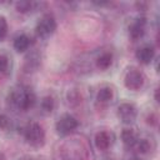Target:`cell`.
Here are the masks:
<instances>
[{
  "mask_svg": "<svg viewBox=\"0 0 160 160\" xmlns=\"http://www.w3.org/2000/svg\"><path fill=\"white\" fill-rule=\"evenodd\" d=\"M8 100L11 104V106L15 108L16 110L28 111L31 108H34V105L36 104V95L30 88L19 86L9 92Z\"/></svg>",
  "mask_w": 160,
  "mask_h": 160,
  "instance_id": "2",
  "label": "cell"
},
{
  "mask_svg": "<svg viewBox=\"0 0 160 160\" xmlns=\"http://www.w3.org/2000/svg\"><path fill=\"white\" fill-rule=\"evenodd\" d=\"M31 38L28 35V34H19L14 38V41H12V46L14 49L18 51V52H25L26 50L30 49L31 46Z\"/></svg>",
  "mask_w": 160,
  "mask_h": 160,
  "instance_id": "14",
  "label": "cell"
},
{
  "mask_svg": "<svg viewBox=\"0 0 160 160\" xmlns=\"http://www.w3.org/2000/svg\"><path fill=\"white\" fill-rule=\"evenodd\" d=\"M0 160H5V156H4V154L0 151Z\"/></svg>",
  "mask_w": 160,
  "mask_h": 160,
  "instance_id": "24",
  "label": "cell"
},
{
  "mask_svg": "<svg viewBox=\"0 0 160 160\" xmlns=\"http://www.w3.org/2000/svg\"><path fill=\"white\" fill-rule=\"evenodd\" d=\"M114 61V54L110 50L102 51L98 58H96V66L100 70H106L112 65Z\"/></svg>",
  "mask_w": 160,
  "mask_h": 160,
  "instance_id": "15",
  "label": "cell"
},
{
  "mask_svg": "<svg viewBox=\"0 0 160 160\" xmlns=\"http://www.w3.org/2000/svg\"><path fill=\"white\" fill-rule=\"evenodd\" d=\"M116 115L122 124L131 125L138 118V108L132 102H121L116 109Z\"/></svg>",
  "mask_w": 160,
  "mask_h": 160,
  "instance_id": "7",
  "label": "cell"
},
{
  "mask_svg": "<svg viewBox=\"0 0 160 160\" xmlns=\"http://www.w3.org/2000/svg\"><path fill=\"white\" fill-rule=\"evenodd\" d=\"M146 25H148V20L145 16L140 15L136 16L135 19H132V21L129 25V36L131 40L136 41L139 39H141L146 31Z\"/></svg>",
  "mask_w": 160,
  "mask_h": 160,
  "instance_id": "9",
  "label": "cell"
},
{
  "mask_svg": "<svg viewBox=\"0 0 160 160\" xmlns=\"http://www.w3.org/2000/svg\"><path fill=\"white\" fill-rule=\"evenodd\" d=\"M40 109L44 114H51L55 109V100L51 95H46L40 100Z\"/></svg>",
  "mask_w": 160,
  "mask_h": 160,
  "instance_id": "17",
  "label": "cell"
},
{
  "mask_svg": "<svg viewBox=\"0 0 160 160\" xmlns=\"http://www.w3.org/2000/svg\"><path fill=\"white\" fill-rule=\"evenodd\" d=\"M155 141L152 138H139V140L136 141L134 149L136 151V154L139 156H145V155H149L151 154L154 150H155Z\"/></svg>",
  "mask_w": 160,
  "mask_h": 160,
  "instance_id": "11",
  "label": "cell"
},
{
  "mask_svg": "<svg viewBox=\"0 0 160 160\" xmlns=\"http://www.w3.org/2000/svg\"><path fill=\"white\" fill-rule=\"evenodd\" d=\"M155 101L159 102V89H155Z\"/></svg>",
  "mask_w": 160,
  "mask_h": 160,
  "instance_id": "22",
  "label": "cell"
},
{
  "mask_svg": "<svg viewBox=\"0 0 160 160\" xmlns=\"http://www.w3.org/2000/svg\"><path fill=\"white\" fill-rule=\"evenodd\" d=\"M58 28L56 19L54 18L52 14H44L39 18V20L35 24V34L38 38L41 39H48L50 38Z\"/></svg>",
  "mask_w": 160,
  "mask_h": 160,
  "instance_id": "4",
  "label": "cell"
},
{
  "mask_svg": "<svg viewBox=\"0 0 160 160\" xmlns=\"http://www.w3.org/2000/svg\"><path fill=\"white\" fill-rule=\"evenodd\" d=\"M11 56L6 51H0V75H8L11 71Z\"/></svg>",
  "mask_w": 160,
  "mask_h": 160,
  "instance_id": "16",
  "label": "cell"
},
{
  "mask_svg": "<svg viewBox=\"0 0 160 160\" xmlns=\"http://www.w3.org/2000/svg\"><path fill=\"white\" fill-rule=\"evenodd\" d=\"M18 160H35V159H32V158H30V156H22V158L18 159Z\"/></svg>",
  "mask_w": 160,
  "mask_h": 160,
  "instance_id": "23",
  "label": "cell"
},
{
  "mask_svg": "<svg viewBox=\"0 0 160 160\" xmlns=\"http://www.w3.org/2000/svg\"><path fill=\"white\" fill-rule=\"evenodd\" d=\"M105 160H116V159H112V158H108V159H105Z\"/></svg>",
  "mask_w": 160,
  "mask_h": 160,
  "instance_id": "25",
  "label": "cell"
},
{
  "mask_svg": "<svg viewBox=\"0 0 160 160\" xmlns=\"http://www.w3.org/2000/svg\"><path fill=\"white\" fill-rule=\"evenodd\" d=\"M116 140L114 131L111 130H99L94 136V145L99 151L109 150Z\"/></svg>",
  "mask_w": 160,
  "mask_h": 160,
  "instance_id": "8",
  "label": "cell"
},
{
  "mask_svg": "<svg viewBox=\"0 0 160 160\" xmlns=\"http://www.w3.org/2000/svg\"><path fill=\"white\" fill-rule=\"evenodd\" d=\"M8 30H9V25L6 21V18L0 15V41L5 39V36L8 35Z\"/></svg>",
  "mask_w": 160,
  "mask_h": 160,
  "instance_id": "20",
  "label": "cell"
},
{
  "mask_svg": "<svg viewBox=\"0 0 160 160\" xmlns=\"http://www.w3.org/2000/svg\"><path fill=\"white\" fill-rule=\"evenodd\" d=\"M115 99V89L111 85L101 86L96 92V102L100 105H109Z\"/></svg>",
  "mask_w": 160,
  "mask_h": 160,
  "instance_id": "12",
  "label": "cell"
},
{
  "mask_svg": "<svg viewBox=\"0 0 160 160\" xmlns=\"http://www.w3.org/2000/svg\"><path fill=\"white\" fill-rule=\"evenodd\" d=\"M146 122L148 124H150V125H156L158 124V118H156V115L155 114H149L148 116H146Z\"/></svg>",
  "mask_w": 160,
  "mask_h": 160,
  "instance_id": "21",
  "label": "cell"
},
{
  "mask_svg": "<svg viewBox=\"0 0 160 160\" xmlns=\"http://www.w3.org/2000/svg\"><path fill=\"white\" fill-rule=\"evenodd\" d=\"M22 136L28 145L32 148H41L45 144V130L38 121H30L22 128Z\"/></svg>",
  "mask_w": 160,
  "mask_h": 160,
  "instance_id": "3",
  "label": "cell"
},
{
  "mask_svg": "<svg viewBox=\"0 0 160 160\" xmlns=\"http://www.w3.org/2000/svg\"><path fill=\"white\" fill-rule=\"evenodd\" d=\"M11 125H12L11 119L6 114H0V130L6 131V130L11 129Z\"/></svg>",
  "mask_w": 160,
  "mask_h": 160,
  "instance_id": "19",
  "label": "cell"
},
{
  "mask_svg": "<svg viewBox=\"0 0 160 160\" xmlns=\"http://www.w3.org/2000/svg\"><path fill=\"white\" fill-rule=\"evenodd\" d=\"M38 5L39 4L35 2V1H26V0L25 1H18V2H15L16 10L19 12H21V14H29V12H31L32 10L36 9Z\"/></svg>",
  "mask_w": 160,
  "mask_h": 160,
  "instance_id": "18",
  "label": "cell"
},
{
  "mask_svg": "<svg viewBox=\"0 0 160 160\" xmlns=\"http://www.w3.org/2000/svg\"><path fill=\"white\" fill-rule=\"evenodd\" d=\"M120 138H121V141L122 144L126 146V148H134L136 141L139 140L140 138V134L136 131V129L134 128H124L121 130V134H120Z\"/></svg>",
  "mask_w": 160,
  "mask_h": 160,
  "instance_id": "13",
  "label": "cell"
},
{
  "mask_svg": "<svg viewBox=\"0 0 160 160\" xmlns=\"http://www.w3.org/2000/svg\"><path fill=\"white\" fill-rule=\"evenodd\" d=\"M145 84V75L144 72L138 68H129L124 75V85L126 89L138 91L140 90Z\"/></svg>",
  "mask_w": 160,
  "mask_h": 160,
  "instance_id": "6",
  "label": "cell"
},
{
  "mask_svg": "<svg viewBox=\"0 0 160 160\" xmlns=\"http://www.w3.org/2000/svg\"><path fill=\"white\" fill-rule=\"evenodd\" d=\"M59 155L64 160H89L90 149L80 138H68L59 145Z\"/></svg>",
  "mask_w": 160,
  "mask_h": 160,
  "instance_id": "1",
  "label": "cell"
},
{
  "mask_svg": "<svg viewBox=\"0 0 160 160\" xmlns=\"http://www.w3.org/2000/svg\"><path fill=\"white\" fill-rule=\"evenodd\" d=\"M135 56L139 60V62L144 65H149L155 59V48L151 44H144L136 50Z\"/></svg>",
  "mask_w": 160,
  "mask_h": 160,
  "instance_id": "10",
  "label": "cell"
},
{
  "mask_svg": "<svg viewBox=\"0 0 160 160\" xmlns=\"http://www.w3.org/2000/svg\"><path fill=\"white\" fill-rule=\"evenodd\" d=\"M79 125L80 122L78 118L70 112H64L55 122V131L60 136H69L79 128Z\"/></svg>",
  "mask_w": 160,
  "mask_h": 160,
  "instance_id": "5",
  "label": "cell"
}]
</instances>
